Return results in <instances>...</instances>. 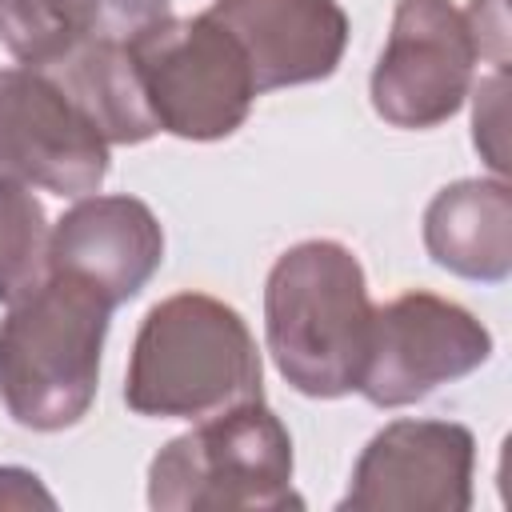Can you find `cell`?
I'll return each instance as SVG.
<instances>
[{
    "mask_svg": "<svg viewBox=\"0 0 512 512\" xmlns=\"http://www.w3.org/2000/svg\"><path fill=\"white\" fill-rule=\"evenodd\" d=\"M372 312L364 268L340 240H300L280 252L264 284V336L280 376L312 400L356 392Z\"/></svg>",
    "mask_w": 512,
    "mask_h": 512,
    "instance_id": "6da1fadb",
    "label": "cell"
},
{
    "mask_svg": "<svg viewBox=\"0 0 512 512\" xmlns=\"http://www.w3.org/2000/svg\"><path fill=\"white\" fill-rule=\"evenodd\" d=\"M504 88H508V68H492V76H484L472 96H476V116H472V136L476 148L484 152V160L492 164L496 176H504L508 156H504Z\"/></svg>",
    "mask_w": 512,
    "mask_h": 512,
    "instance_id": "2e32d148",
    "label": "cell"
},
{
    "mask_svg": "<svg viewBox=\"0 0 512 512\" xmlns=\"http://www.w3.org/2000/svg\"><path fill=\"white\" fill-rule=\"evenodd\" d=\"M164 260V228L136 196H80L52 224V268L80 276L104 300H132Z\"/></svg>",
    "mask_w": 512,
    "mask_h": 512,
    "instance_id": "8fae6325",
    "label": "cell"
},
{
    "mask_svg": "<svg viewBox=\"0 0 512 512\" xmlns=\"http://www.w3.org/2000/svg\"><path fill=\"white\" fill-rule=\"evenodd\" d=\"M476 440L452 420H392L348 480L344 512H464L472 504Z\"/></svg>",
    "mask_w": 512,
    "mask_h": 512,
    "instance_id": "9c48e42d",
    "label": "cell"
},
{
    "mask_svg": "<svg viewBox=\"0 0 512 512\" xmlns=\"http://www.w3.org/2000/svg\"><path fill=\"white\" fill-rule=\"evenodd\" d=\"M132 60L160 132L180 140L232 136L256 92L244 48L208 16H164L132 40Z\"/></svg>",
    "mask_w": 512,
    "mask_h": 512,
    "instance_id": "5b68a950",
    "label": "cell"
},
{
    "mask_svg": "<svg viewBox=\"0 0 512 512\" xmlns=\"http://www.w3.org/2000/svg\"><path fill=\"white\" fill-rule=\"evenodd\" d=\"M464 20L476 40V56L488 60L492 68H508V4L504 0H468Z\"/></svg>",
    "mask_w": 512,
    "mask_h": 512,
    "instance_id": "e0dca14e",
    "label": "cell"
},
{
    "mask_svg": "<svg viewBox=\"0 0 512 512\" xmlns=\"http://www.w3.org/2000/svg\"><path fill=\"white\" fill-rule=\"evenodd\" d=\"M112 300L68 272H52L0 320V400L32 432H60L88 416Z\"/></svg>",
    "mask_w": 512,
    "mask_h": 512,
    "instance_id": "3957f363",
    "label": "cell"
},
{
    "mask_svg": "<svg viewBox=\"0 0 512 512\" xmlns=\"http://www.w3.org/2000/svg\"><path fill=\"white\" fill-rule=\"evenodd\" d=\"M32 504L52 508L56 500H52V492L40 484L36 472L4 464V468H0V508H32Z\"/></svg>",
    "mask_w": 512,
    "mask_h": 512,
    "instance_id": "ac0fdd59",
    "label": "cell"
},
{
    "mask_svg": "<svg viewBox=\"0 0 512 512\" xmlns=\"http://www.w3.org/2000/svg\"><path fill=\"white\" fill-rule=\"evenodd\" d=\"M492 356V332L456 300L404 292L372 312L356 392L376 408H404Z\"/></svg>",
    "mask_w": 512,
    "mask_h": 512,
    "instance_id": "8992f818",
    "label": "cell"
},
{
    "mask_svg": "<svg viewBox=\"0 0 512 512\" xmlns=\"http://www.w3.org/2000/svg\"><path fill=\"white\" fill-rule=\"evenodd\" d=\"M156 512H276L300 508L292 492V436L264 400L196 420L148 464Z\"/></svg>",
    "mask_w": 512,
    "mask_h": 512,
    "instance_id": "277c9868",
    "label": "cell"
},
{
    "mask_svg": "<svg viewBox=\"0 0 512 512\" xmlns=\"http://www.w3.org/2000/svg\"><path fill=\"white\" fill-rule=\"evenodd\" d=\"M108 148L48 72L0 68V180L80 200L104 184Z\"/></svg>",
    "mask_w": 512,
    "mask_h": 512,
    "instance_id": "ba28073f",
    "label": "cell"
},
{
    "mask_svg": "<svg viewBox=\"0 0 512 512\" xmlns=\"http://www.w3.org/2000/svg\"><path fill=\"white\" fill-rule=\"evenodd\" d=\"M428 256L464 280H504L512 268V192L496 180H456L424 208Z\"/></svg>",
    "mask_w": 512,
    "mask_h": 512,
    "instance_id": "7c38bea8",
    "label": "cell"
},
{
    "mask_svg": "<svg viewBox=\"0 0 512 512\" xmlns=\"http://www.w3.org/2000/svg\"><path fill=\"white\" fill-rule=\"evenodd\" d=\"M476 40L452 0H396L384 52L372 68V108L392 128L452 120L476 80Z\"/></svg>",
    "mask_w": 512,
    "mask_h": 512,
    "instance_id": "52a82bcc",
    "label": "cell"
},
{
    "mask_svg": "<svg viewBox=\"0 0 512 512\" xmlns=\"http://www.w3.org/2000/svg\"><path fill=\"white\" fill-rule=\"evenodd\" d=\"M52 224L28 184L0 180V304H16L52 280Z\"/></svg>",
    "mask_w": 512,
    "mask_h": 512,
    "instance_id": "9a60e30c",
    "label": "cell"
},
{
    "mask_svg": "<svg viewBox=\"0 0 512 512\" xmlns=\"http://www.w3.org/2000/svg\"><path fill=\"white\" fill-rule=\"evenodd\" d=\"M32 68L48 72L108 144H144L160 132L132 60V44L84 40Z\"/></svg>",
    "mask_w": 512,
    "mask_h": 512,
    "instance_id": "5bb4252c",
    "label": "cell"
},
{
    "mask_svg": "<svg viewBox=\"0 0 512 512\" xmlns=\"http://www.w3.org/2000/svg\"><path fill=\"white\" fill-rule=\"evenodd\" d=\"M164 16L168 0H0V40L20 64H44L84 40L132 44Z\"/></svg>",
    "mask_w": 512,
    "mask_h": 512,
    "instance_id": "4fadbf2b",
    "label": "cell"
},
{
    "mask_svg": "<svg viewBox=\"0 0 512 512\" xmlns=\"http://www.w3.org/2000/svg\"><path fill=\"white\" fill-rule=\"evenodd\" d=\"M208 16L244 48L256 92L328 80L348 44L336 0H212Z\"/></svg>",
    "mask_w": 512,
    "mask_h": 512,
    "instance_id": "30bf717a",
    "label": "cell"
},
{
    "mask_svg": "<svg viewBox=\"0 0 512 512\" xmlns=\"http://www.w3.org/2000/svg\"><path fill=\"white\" fill-rule=\"evenodd\" d=\"M260 380V348L244 316L208 292H176L140 320L124 400L136 416L204 420L260 400Z\"/></svg>",
    "mask_w": 512,
    "mask_h": 512,
    "instance_id": "7a4b0ae2",
    "label": "cell"
}]
</instances>
